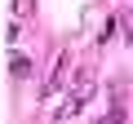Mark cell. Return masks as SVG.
I'll list each match as a JSON object with an SVG mask.
<instances>
[{"label":"cell","instance_id":"7a4b0ae2","mask_svg":"<svg viewBox=\"0 0 133 124\" xmlns=\"http://www.w3.org/2000/svg\"><path fill=\"white\" fill-rule=\"evenodd\" d=\"M14 9L18 13H31V0H14Z\"/></svg>","mask_w":133,"mask_h":124},{"label":"cell","instance_id":"6da1fadb","mask_svg":"<svg viewBox=\"0 0 133 124\" xmlns=\"http://www.w3.org/2000/svg\"><path fill=\"white\" fill-rule=\"evenodd\" d=\"M9 75H14V80H27V75H31V62L14 53V58H9Z\"/></svg>","mask_w":133,"mask_h":124}]
</instances>
